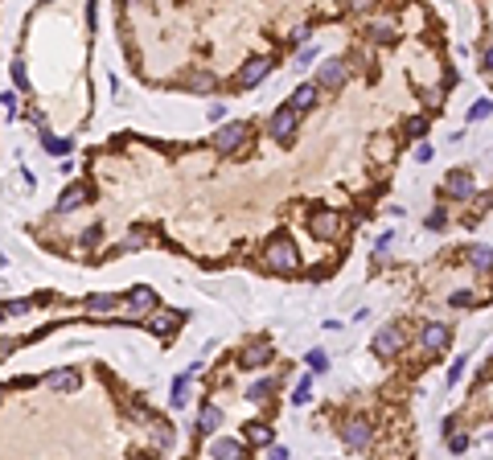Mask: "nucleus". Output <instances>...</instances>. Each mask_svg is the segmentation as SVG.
<instances>
[{
    "instance_id": "nucleus-1",
    "label": "nucleus",
    "mask_w": 493,
    "mask_h": 460,
    "mask_svg": "<svg viewBox=\"0 0 493 460\" xmlns=\"http://www.w3.org/2000/svg\"><path fill=\"white\" fill-rule=\"evenodd\" d=\"M264 263H268V272L292 276V272H300V251H296V243L288 234H280V238H271L264 247Z\"/></svg>"
},
{
    "instance_id": "nucleus-2",
    "label": "nucleus",
    "mask_w": 493,
    "mask_h": 460,
    "mask_svg": "<svg viewBox=\"0 0 493 460\" xmlns=\"http://www.w3.org/2000/svg\"><path fill=\"white\" fill-rule=\"evenodd\" d=\"M370 440H374V423H370V419L354 415V419L341 423V444H346V448L362 452V448H370Z\"/></svg>"
},
{
    "instance_id": "nucleus-3",
    "label": "nucleus",
    "mask_w": 493,
    "mask_h": 460,
    "mask_svg": "<svg viewBox=\"0 0 493 460\" xmlns=\"http://www.w3.org/2000/svg\"><path fill=\"white\" fill-rule=\"evenodd\" d=\"M296 124H300V111L296 107H280L275 115L268 120V132L275 144H292V136H296Z\"/></svg>"
},
{
    "instance_id": "nucleus-4",
    "label": "nucleus",
    "mask_w": 493,
    "mask_h": 460,
    "mask_svg": "<svg viewBox=\"0 0 493 460\" xmlns=\"http://www.w3.org/2000/svg\"><path fill=\"white\" fill-rule=\"evenodd\" d=\"M243 140H247V124H223L218 132H214V152L218 156H230V152H239L243 148Z\"/></svg>"
},
{
    "instance_id": "nucleus-5",
    "label": "nucleus",
    "mask_w": 493,
    "mask_h": 460,
    "mask_svg": "<svg viewBox=\"0 0 493 460\" xmlns=\"http://www.w3.org/2000/svg\"><path fill=\"white\" fill-rule=\"evenodd\" d=\"M346 58H329V62H321L316 66V87H325V91H337V87H346Z\"/></svg>"
},
{
    "instance_id": "nucleus-6",
    "label": "nucleus",
    "mask_w": 493,
    "mask_h": 460,
    "mask_svg": "<svg viewBox=\"0 0 493 460\" xmlns=\"http://www.w3.org/2000/svg\"><path fill=\"white\" fill-rule=\"evenodd\" d=\"M309 234H313V238H325V243L337 238V234H341V214H337V210H316L313 218H309Z\"/></svg>"
},
{
    "instance_id": "nucleus-7",
    "label": "nucleus",
    "mask_w": 493,
    "mask_h": 460,
    "mask_svg": "<svg viewBox=\"0 0 493 460\" xmlns=\"http://www.w3.org/2000/svg\"><path fill=\"white\" fill-rule=\"evenodd\" d=\"M370 350H374L378 358H395V354L403 350V333H399L395 325H382V329L374 333V341H370Z\"/></svg>"
},
{
    "instance_id": "nucleus-8",
    "label": "nucleus",
    "mask_w": 493,
    "mask_h": 460,
    "mask_svg": "<svg viewBox=\"0 0 493 460\" xmlns=\"http://www.w3.org/2000/svg\"><path fill=\"white\" fill-rule=\"evenodd\" d=\"M45 386L58 391V395H74V391H83V370H74V366L54 370V374H45Z\"/></svg>"
},
{
    "instance_id": "nucleus-9",
    "label": "nucleus",
    "mask_w": 493,
    "mask_h": 460,
    "mask_svg": "<svg viewBox=\"0 0 493 460\" xmlns=\"http://www.w3.org/2000/svg\"><path fill=\"white\" fill-rule=\"evenodd\" d=\"M448 341H452V333H448V325H440V321H428L423 333H419V345H423L428 354H444Z\"/></svg>"
},
{
    "instance_id": "nucleus-10",
    "label": "nucleus",
    "mask_w": 493,
    "mask_h": 460,
    "mask_svg": "<svg viewBox=\"0 0 493 460\" xmlns=\"http://www.w3.org/2000/svg\"><path fill=\"white\" fill-rule=\"evenodd\" d=\"M444 193H448V197H456V202H469V197L477 193V181H473V173H464V169L448 173V177H444Z\"/></svg>"
},
{
    "instance_id": "nucleus-11",
    "label": "nucleus",
    "mask_w": 493,
    "mask_h": 460,
    "mask_svg": "<svg viewBox=\"0 0 493 460\" xmlns=\"http://www.w3.org/2000/svg\"><path fill=\"white\" fill-rule=\"evenodd\" d=\"M152 309H156V292H152V288H148V284H140V288H132V292H128V317H144V313H152Z\"/></svg>"
},
{
    "instance_id": "nucleus-12",
    "label": "nucleus",
    "mask_w": 493,
    "mask_h": 460,
    "mask_svg": "<svg viewBox=\"0 0 493 460\" xmlns=\"http://www.w3.org/2000/svg\"><path fill=\"white\" fill-rule=\"evenodd\" d=\"M268 74H271V58H264V54H259V58H251V62L239 70V87H259Z\"/></svg>"
},
{
    "instance_id": "nucleus-13",
    "label": "nucleus",
    "mask_w": 493,
    "mask_h": 460,
    "mask_svg": "<svg viewBox=\"0 0 493 460\" xmlns=\"http://www.w3.org/2000/svg\"><path fill=\"white\" fill-rule=\"evenodd\" d=\"M87 202H90V185L87 181L66 185V193L58 197V214H70V210H79V206H87Z\"/></svg>"
},
{
    "instance_id": "nucleus-14",
    "label": "nucleus",
    "mask_w": 493,
    "mask_h": 460,
    "mask_svg": "<svg viewBox=\"0 0 493 460\" xmlns=\"http://www.w3.org/2000/svg\"><path fill=\"white\" fill-rule=\"evenodd\" d=\"M271 362V345L268 341H251V345H243V354H239V366L243 370H259Z\"/></svg>"
},
{
    "instance_id": "nucleus-15",
    "label": "nucleus",
    "mask_w": 493,
    "mask_h": 460,
    "mask_svg": "<svg viewBox=\"0 0 493 460\" xmlns=\"http://www.w3.org/2000/svg\"><path fill=\"white\" fill-rule=\"evenodd\" d=\"M218 427H223V411H218L214 403H206V407L197 411V423H193V432H197V436H214Z\"/></svg>"
},
{
    "instance_id": "nucleus-16",
    "label": "nucleus",
    "mask_w": 493,
    "mask_h": 460,
    "mask_svg": "<svg viewBox=\"0 0 493 460\" xmlns=\"http://www.w3.org/2000/svg\"><path fill=\"white\" fill-rule=\"evenodd\" d=\"M243 436H247V444H255V448H271V440H275V436H271V427L264 423V419L247 423V427H243Z\"/></svg>"
},
{
    "instance_id": "nucleus-17",
    "label": "nucleus",
    "mask_w": 493,
    "mask_h": 460,
    "mask_svg": "<svg viewBox=\"0 0 493 460\" xmlns=\"http://www.w3.org/2000/svg\"><path fill=\"white\" fill-rule=\"evenodd\" d=\"M366 38L374 42V46H391L399 33H395V25L391 21H370V29H366Z\"/></svg>"
},
{
    "instance_id": "nucleus-18",
    "label": "nucleus",
    "mask_w": 493,
    "mask_h": 460,
    "mask_svg": "<svg viewBox=\"0 0 493 460\" xmlns=\"http://www.w3.org/2000/svg\"><path fill=\"white\" fill-rule=\"evenodd\" d=\"M210 457H218V460H239V457H247V448H243L239 440H214V444H210Z\"/></svg>"
},
{
    "instance_id": "nucleus-19",
    "label": "nucleus",
    "mask_w": 493,
    "mask_h": 460,
    "mask_svg": "<svg viewBox=\"0 0 493 460\" xmlns=\"http://www.w3.org/2000/svg\"><path fill=\"white\" fill-rule=\"evenodd\" d=\"M177 325H181V313H156V317L148 321V329H152V333H161V337H173V333H177Z\"/></svg>"
},
{
    "instance_id": "nucleus-20",
    "label": "nucleus",
    "mask_w": 493,
    "mask_h": 460,
    "mask_svg": "<svg viewBox=\"0 0 493 460\" xmlns=\"http://www.w3.org/2000/svg\"><path fill=\"white\" fill-rule=\"evenodd\" d=\"M464 259H469L477 272H493V251H490V247H469Z\"/></svg>"
},
{
    "instance_id": "nucleus-21",
    "label": "nucleus",
    "mask_w": 493,
    "mask_h": 460,
    "mask_svg": "<svg viewBox=\"0 0 493 460\" xmlns=\"http://www.w3.org/2000/svg\"><path fill=\"white\" fill-rule=\"evenodd\" d=\"M189 378H193V370H185L181 378H173V395H169L173 407H185V403H189Z\"/></svg>"
},
{
    "instance_id": "nucleus-22",
    "label": "nucleus",
    "mask_w": 493,
    "mask_h": 460,
    "mask_svg": "<svg viewBox=\"0 0 493 460\" xmlns=\"http://www.w3.org/2000/svg\"><path fill=\"white\" fill-rule=\"evenodd\" d=\"M115 304H120V296H115V292H95V296L87 300V313H111Z\"/></svg>"
},
{
    "instance_id": "nucleus-23",
    "label": "nucleus",
    "mask_w": 493,
    "mask_h": 460,
    "mask_svg": "<svg viewBox=\"0 0 493 460\" xmlns=\"http://www.w3.org/2000/svg\"><path fill=\"white\" fill-rule=\"evenodd\" d=\"M313 103H316V87H296V91H292V103H288V107H296V111L305 115V111H309Z\"/></svg>"
},
{
    "instance_id": "nucleus-24",
    "label": "nucleus",
    "mask_w": 493,
    "mask_h": 460,
    "mask_svg": "<svg viewBox=\"0 0 493 460\" xmlns=\"http://www.w3.org/2000/svg\"><path fill=\"white\" fill-rule=\"evenodd\" d=\"M271 391H275V382H268V378H264V382L247 386V399H251V403H268V399H271Z\"/></svg>"
},
{
    "instance_id": "nucleus-25",
    "label": "nucleus",
    "mask_w": 493,
    "mask_h": 460,
    "mask_svg": "<svg viewBox=\"0 0 493 460\" xmlns=\"http://www.w3.org/2000/svg\"><path fill=\"white\" fill-rule=\"evenodd\" d=\"M185 87H189V91H214V87H218V79H214V74H193V79H189V83H185Z\"/></svg>"
},
{
    "instance_id": "nucleus-26",
    "label": "nucleus",
    "mask_w": 493,
    "mask_h": 460,
    "mask_svg": "<svg viewBox=\"0 0 493 460\" xmlns=\"http://www.w3.org/2000/svg\"><path fill=\"white\" fill-rule=\"evenodd\" d=\"M428 128H432V124H428V115H415V120L407 124V136H411V140H423V136H428Z\"/></svg>"
},
{
    "instance_id": "nucleus-27",
    "label": "nucleus",
    "mask_w": 493,
    "mask_h": 460,
    "mask_svg": "<svg viewBox=\"0 0 493 460\" xmlns=\"http://www.w3.org/2000/svg\"><path fill=\"white\" fill-rule=\"evenodd\" d=\"M370 152H374L378 161H391V156H395V140H374V144H370Z\"/></svg>"
},
{
    "instance_id": "nucleus-28",
    "label": "nucleus",
    "mask_w": 493,
    "mask_h": 460,
    "mask_svg": "<svg viewBox=\"0 0 493 460\" xmlns=\"http://www.w3.org/2000/svg\"><path fill=\"white\" fill-rule=\"evenodd\" d=\"M21 313H29V300H4L0 304V317H21Z\"/></svg>"
},
{
    "instance_id": "nucleus-29",
    "label": "nucleus",
    "mask_w": 493,
    "mask_h": 460,
    "mask_svg": "<svg viewBox=\"0 0 493 460\" xmlns=\"http://www.w3.org/2000/svg\"><path fill=\"white\" fill-rule=\"evenodd\" d=\"M42 144L49 148V152H58V156H66V152H70V140H58V136H49V132H42Z\"/></svg>"
},
{
    "instance_id": "nucleus-30",
    "label": "nucleus",
    "mask_w": 493,
    "mask_h": 460,
    "mask_svg": "<svg viewBox=\"0 0 493 460\" xmlns=\"http://www.w3.org/2000/svg\"><path fill=\"white\" fill-rule=\"evenodd\" d=\"M305 362H309V370H313V374H325V370H329V358H325V350H313V354H309Z\"/></svg>"
},
{
    "instance_id": "nucleus-31",
    "label": "nucleus",
    "mask_w": 493,
    "mask_h": 460,
    "mask_svg": "<svg viewBox=\"0 0 493 460\" xmlns=\"http://www.w3.org/2000/svg\"><path fill=\"white\" fill-rule=\"evenodd\" d=\"M13 83H17V91H29V74H25V62H13Z\"/></svg>"
},
{
    "instance_id": "nucleus-32",
    "label": "nucleus",
    "mask_w": 493,
    "mask_h": 460,
    "mask_svg": "<svg viewBox=\"0 0 493 460\" xmlns=\"http://www.w3.org/2000/svg\"><path fill=\"white\" fill-rule=\"evenodd\" d=\"M309 399H313V382H309V378H305V382H300V386H296V395H292V403H296V407H305V403H309Z\"/></svg>"
},
{
    "instance_id": "nucleus-33",
    "label": "nucleus",
    "mask_w": 493,
    "mask_h": 460,
    "mask_svg": "<svg viewBox=\"0 0 493 460\" xmlns=\"http://www.w3.org/2000/svg\"><path fill=\"white\" fill-rule=\"evenodd\" d=\"M490 111H493V103H490V99H481V103H473V107H469V120L477 124V120H485Z\"/></svg>"
},
{
    "instance_id": "nucleus-34",
    "label": "nucleus",
    "mask_w": 493,
    "mask_h": 460,
    "mask_svg": "<svg viewBox=\"0 0 493 460\" xmlns=\"http://www.w3.org/2000/svg\"><path fill=\"white\" fill-rule=\"evenodd\" d=\"M99 238H103V230L87 227V230H83V251H95V247H99Z\"/></svg>"
},
{
    "instance_id": "nucleus-35",
    "label": "nucleus",
    "mask_w": 493,
    "mask_h": 460,
    "mask_svg": "<svg viewBox=\"0 0 493 460\" xmlns=\"http://www.w3.org/2000/svg\"><path fill=\"white\" fill-rule=\"evenodd\" d=\"M448 227V214H444V210H432V214H428V230H444Z\"/></svg>"
},
{
    "instance_id": "nucleus-36",
    "label": "nucleus",
    "mask_w": 493,
    "mask_h": 460,
    "mask_svg": "<svg viewBox=\"0 0 493 460\" xmlns=\"http://www.w3.org/2000/svg\"><path fill=\"white\" fill-rule=\"evenodd\" d=\"M313 58H316V46H313V49H300L292 66H296V70H305V66H313Z\"/></svg>"
},
{
    "instance_id": "nucleus-37",
    "label": "nucleus",
    "mask_w": 493,
    "mask_h": 460,
    "mask_svg": "<svg viewBox=\"0 0 493 460\" xmlns=\"http://www.w3.org/2000/svg\"><path fill=\"white\" fill-rule=\"evenodd\" d=\"M452 304H456V309H473V292H464V288L452 292Z\"/></svg>"
},
{
    "instance_id": "nucleus-38",
    "label": "nucleus",
    "mask_w": 493,
    "mask_h": 460,
    "mask_svg": "<svg viewBox=\"0 0 493 460\" xmlns=\"http://www.w3.org/2000/svg\"><path fill=\"white\" fill-rule=\"evenodd\" d=\"M460 374H464V358H456V362H452V370H448V386H452V382H460Z\"/></svg>"
},
{
    "instance_id": "nucleus-39",
    "label": "nucleus",
    "mask_w": 493,
    "mask_h": 460,
    "mask_svg": "<svg viewBox=\"0 0 493 460\" xmlns=\"http://www.w3.org/2000/svg\"><path fill=\"white\" fill-rule=\"evenodd\" d=\"M448 448H452V452H464V448H469V436H452Z\"/></svg>"
},
{
    "instance_id": "nucleus-40",
    "label": "nucleus",
    "mask_w": 493,
    "mask_h": 460,
    "mask_svg": "<svg viewBox=\"0 0 493 460\" xmlns=\"http://www.w3.org/2000/svg\"><path fill=\"white\" fill-rule=\"evenodd\" d=\"M415 161H419V165H428V161H432V148H428V144H419V148H415Z\"/></svg>"
},
{
    "instance_id": "nucleus-41",
    "label": "nucleus",
    "mask_w": 493,
    "mask_h": 460,
    "mask_svg": "<svg viewBox=\"0 0 493 460\" xmlns=\"http://www.w3.org/2000/svg\"><path fill=\"white\" fill-rule=\"evenodd\" d=\"M423 103L428 107H440V91H423Z\"/></svg>"
},
{
    "instance_id": "nucleus-42",
    "label": "nucleus",
    "mask_w": 493,
    "mask_h": 460,
    "mask_svg": "<svg viewBox=\"0 0 493 460\" xmlns=\"http://www.w3.org/2000/svg\"><path fill=\"white\" fill-rule=\"evenodd\" d=\"M370 4H374V0H350V8H354V13H366Z\"/></svg>"
},
{
    "instance_id": "nucleus-43",
    "label": "nucleus",
    "mask_w": 493,
    "mask_h": 460,
    "mask_svg": "<svg viewBox=\"0 0 493 460\" xmlns=\"http://www.w3.org/2000/svg\"><path fill=\"white\" fill-rule=\"evenodd\" d=\"M481 66H485V70H490V74H493V49H490V54H485V58H481Z\"/></svg>"
}]
</instances>
